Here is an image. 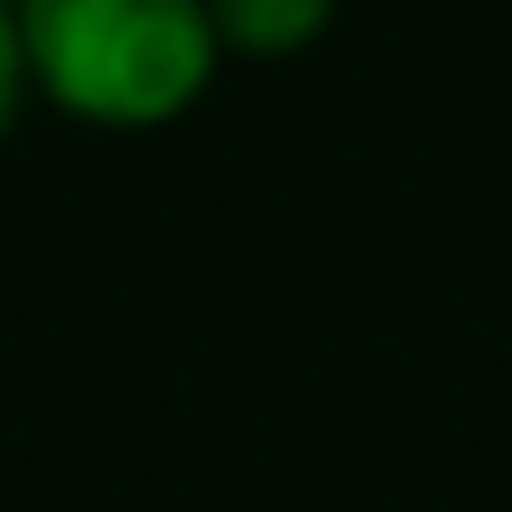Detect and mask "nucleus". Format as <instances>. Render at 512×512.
<instances>
[{
	"mask_svg": "<svg viewBox=\"0 0 512 512\" xmlns=\"http://www.w3.org/2000/svg\"><path fill=\"white\" fill-rule=\"evenodd\" d=\"M24 56L88 120H168L200 96L216 24L208 0H24Z\"/></svg>",
	"mask_w": 512,
	"mask_h": 512,
	"instance_id": "nucleus-1",
	"label": "nucleus"
},
{
	"mask_svg": "<svg viewBox=\"0 0 512 512\" xmlns=\"http://www.w3.org/2000/svg\"><path fill=\"white\" fill-rule=\"evenodd\" d=\"M208 24L240 48H296L328 24V0H208Z\"/></svg>",
	"mask_w": 512,
	"mask_h": 512,
	"instance_id": "nucleus-2",
	"label": "nucleus"
},
{
	"mask_svg": "<svg viewBox=\"0 0 512 512\" xmlns=\"http://www.w3.org/2000/svg\"><path fill=\"white\" fill-rule=\"evenodd\" d=\"M8 112H16V32L0 16V128H8Z\"/></svg>",
	"mask_w": 512,
	"mask_h": 512,
	"instance_id": "nucleus-3",
	"label": "nucleus"
}]
</instances>
